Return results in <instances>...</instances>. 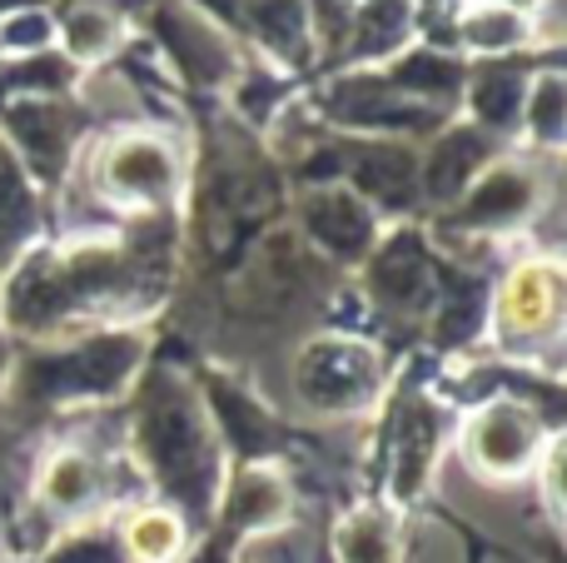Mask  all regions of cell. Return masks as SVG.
<instances>
[{
	"mask_svg": "<svg viewBox=\"0 0 567 563\" xmlns=\"http://www.w3.org/2000/svg\"><path fill=\"white\" fill-rule=\"evenodd\" d=\"M130 459L140 464L150 494H159L169 509L189 519L215 514L219 504V474H225V449H219V424L195 389L159 379L145 395L135 419V439H130Z\"/></svg>",
	"mask_w": 567,
	"mask_h": 563,
	"instance_id": "6da1fadb",
	"label": "cell"
},
{
	"mask_svg": "<svg viewBox=\"0 0 567 563\" xmlns=\"http://www.w3.org/2000/svg\"><path fill=\"white\" fill-rule=\"evenodd\" d=\"M553 429L543 424V414L533 405L513 395L483 399L468 419L458 424V464L468 469L478 484H523L533 479L543 449H548Z\"/></svg>",
	"mask_w": 567,
	"mask_h": 563,
	"instance_id": "7a4b0ae2",
	"label": "cell"
},
{
	"mask_svg": "<svg viewBox=\"0 0 567 563\" xmlns=\"http://www.w3.org/2000/svg\"><path fill=\"white\" fill-rule=\"evenodd\" d=\"M293 379V399L299 409L319 419H353L363 409H373L383 389V359L373 345L349 335H323L313 345L299 349L289 369Z\"/></svg>",
	"mask_w": 567,
	"mask_h": 563,
	"instance_id": "3957f363",
	"label": "cell"
},
{
	"mask_svg": "<svg viewBox=\"0 0 567 563\" xmlns=\"http://www.w3.org/2000/svg\"><path fill=\"white\" fill-rule=\"evenodd\" d=\"M483 329H493V345L508 359H538L548 345H558V329H563L558 265L528 259V265L513 269V275L503 279Z\"/></svg>",
	"mask_w": 567,
	"mask_h": 563,
	"instance_id": "277c9868",
	"label": "cell"
},
{
	"mask_svg": "<svg viewBox=\"0 0 567 563\" xmlns=\"http://www.w3.org/2000/svg\"><path fill=\"white\" fill-rule=\"evenodd\" d=\"M35 509L50 524H85L110 509V454L90 444H55L35 469Z\"/></svg>",
	"mask_w": 567,
	"mask_h": 563,
	"instance_id": "5b68a950",
	"label": "cell"
},
{
	"mask_svg": "<svg viewBox=\"0 0 567 563\" xmlns=\"http://www.w3.org/2000/svg\"><path fill=\"white\" fill-rule=\"evenodd\" d=\"M175 180H179L175 150L155 135H120L105 150V160H100L105 199H120V205H135V209L165 205L175 195Z\"/></svg>",
	"mask_w": 567,
	"mask_h": 563,
	"instance_id": "8992f818",
	"label": "cell"
},
{
	"mask_svg": "<svg viewBox=\"0 0 567 563\" xmlns=\"http://www.w3.org/2000/svg\"><path fill=\"white\" fill-rule=\"evenodd\" d=\"M533 195H538V180L523 165H488L473 175L468 195H458V219L478 235H493V229H513L533 215Z\"/></svg>",
	"mask_w": 567,
	"mask_h": 563,
	"instance_id": "52a82bcc",
	"label": "cell"
},
{
	"mask_svg": "<svg viewBox=\"0 0 567 563\" xmlns=\"http://www.w3.org/2000/svg\"><path fill=\"white\" fill-rule=\"evenodd\" d=\"M115 544L125 563H185L189 544H195V529L165 499H145V504L120 509Z\"/></svg>",
	"mask_w": 567,
	"mask_h": 563,
	"instance_id": "ba28073f",
	"label": "cell"
},
{
	"mask_svg": "<svg viewBox=\"0 0 567 563\" xmlns=\"http://www.w3.org/2000/svg\"><path fill=\"white\" fill-rule=\"evenodd\" d=\"M215 509L225 514V524H235L245 539L265 534V529H279V524H289V514H293L289 479H284L279 464L255 459V464H245L235 479H229V489L219 494Z\"/></svg>",
	"mask_w": 567,
	"mask_h": 563,
	"instance_id": "9c48e42d",
	"label": "cell"
},
{
	"mask_svg": "<svg viewBox=\"0 0 567 563\" xmlns=\"http://www.w3.org/2000/svg\"><path fill=\"white\" fill-rule=\"evenodd\" d=\"M443 459V414L429 399H409L399 419V439H393V494L409 504L429 489Z\"/></svg>",
	"mask_w": 567,
	"mask_h": 563,
	"instance_id": "30bf717a",
	"label": "cell"
},
{
	"mask_svg": "<svg viewBox=\"0 0 567 563\" xmlns=\"http://www.w3.org/2000/svg\"><path fill=\"white\" fill-rule=\"evenodd\" d=\"M303 229L333 259H363L373 249V205L349 190H313V199H303Z\"/></svg>",
	"mask_w": 567,
	"mask_h": 563,
	"instance_id": "8fae6325",
	"label": "cell"
},
{
	"mask_svg": "<svg viewBox=\"0 0 567 563\" xmlns=\"http://www.w3.org/2000/svg\"><path fill=\"white\" fill-rule=\"evenodd\" d=\"M413 25H419V10L413 0H359L353 6V55L359 60H389L409 45Z\"/></svg>",
	"mask_w": 567,
	"mask_h": 563,
	"instance_id": "7c38bea8",
	"label": "cell"
},
{
	"mask_svg": "<svg viewBox=\"0 0 567 563\" xmlns=\"http://www.w3.org/2000/svg\"><path fill=\"white\" fill-rule=\"evenodd\" d=\"M239 6H245V25L255 30L259 45L275 50L279 60H303L313 30L303 0H239Z\"/></svg>",
	"mask_w": 567,
	"mask_h": 563,
	"instance_id": "4fadbf2b",
	"label": "cell"
},
{
	"mask_svg": "<svg viewBox=\"0 0 567 563\" xmlns=\"http://www.w3.org/2000/svg\"><path fill=\"white\" fill-rule=\"evenodd\" d=\"M458 40L478 55H503V50L533 40V16L513 6H493V0H478L458 16Z\"/></svg>",
	"mask_w": 567,
	"mask_h": 563,
	"instance_id": "5bb4252c",
	"label": "cell"
},
{
	"mask_svg": "<svg viewBox=\"0 0 567 563\" xmlns=\"http://www.w3.org/2000/svg\"><path fill=\"white\" fill-rule=\"evenodd\" d=\"M339 563H399V529L379 509H353L339 524Z\"/></svg>",
	"mask_w": 567,
	"mask_h": 563,
	"instance_id": "9a60e30c",
	"label": "cell"
},
{
	"mask_svg": "<svg viewBox=\"0 0 567 563\" xmlns=\"http://www.w3.org/2000/svg\"><path fill=\"white\" fill-rule=\"evenodd\" d=\"M35 563H125L115 544V529L105 524H70V534H55L40 549Z\"/></svg>",
	"mask_w": 567,
	"mask_h": 563,
	"instance_id": "2e32d148",
	"label": "cell"
},
{
	"mask_svg": "<svg viewBox=\"0 0 567 563\" xmlns=\"http://www.w3.org/2000/svg\"><path fill=\"white\" fill-rule=\"evenodd\" d=\"M523 125L538 145H558L563 140V75L558 70H543L538 80H528V95H523Z\"/></svg>",
	"mask_w": 567,
	"mask_h": 563,
	"instance_id": "e0dca14e",
	"label": "cell"
},
{
	"mask_svg": "<svg viewBox=\"0 0 567 563\" xmlns=\"http://www.w3.org/2000/svg\"><path fill=\"white\" fill-rule=\"evenodd\" d=\"M523 95H528V80L518 70H493V75H483L473 85V110H478L483 125L503 130L523 115Z\"/></svg>",
	"mask_w": 567,
	"mask_h": 563,
	"instance_id": "ac0fdd59",
	"label": "cell"
},
{
	"mask_svg": "<svg viewBox=\"0 0 567 563\" xmlns=\"http://www.w3.org/2000/svg\"><path fill=\"white\" fill-rule=\"evenodd\" d=\"M60 35H65L70 55H80V60H100V55H110V50H115L120 25H115V16H110V10H100V6H80L75 16H70L65 25H60Z\"/></svg>",
	"mask_w": 567,
	"mask_h": 563,
	"instance_id": "d6986e66",
	"label": "cell"
},
{
	"mask_svg": "<svg viewBox=\"0 0 567 563\" xmlns=\"http://www.w3.org/2000/svg\"><path fill=\"white\" fill-rule=\"evenodd\" d=\"M239 563H313V544L303 529L279 524V529H265V534H249Z\"/></svg>",
	"mask_w": 567,
	"mask_h": 563,
	"instance_id": "ffe728a7",
	"label": "cell"
},
{
	"mask_svg": "<svg viewBox=\"0 0 567 563\" xmlns=\"http://www.w3.org/2000/svg\"><path fill=\"white\" fill-rule=\"evenodd\" d=\"M50 40H55V20L45 10H16V16L0 20V45L10 55H30V50L50 45Z\"/></svg>",
	"mask_w": 567,
	"mask_h": 563,
	"instance_id": "44dd1931",
	"label": "cell"
},
{
	"mask_svg": "<svg viewBox=\"0 0 567 563\" xmlns=\"http://www.w3.org/2000/svg\"><path fill=\"white\" fill-rule=\"evenodd\" d=\"M493 6H513V10H528L533 0H493Z\"/></svg>",
	"mask_w": 567,
	"mask_h": 563,
	"instance_id": "7402d4cb",
	"label": "cell"
},
{
	"mask_svg": "<svg viewBox=\"0 0 567 563\" xmlns=\"http://www.w3.org/2000/svg\"><path fill=\"white\" fill-rule=\"evenodd\" d=\"M6 563H35V559H6Z\"/></svg>",
	"mask_w": 567,
	"mask_h": 563,
	"instance_id": "603a6c76",
	"label": "cell"
}]
</instances>
